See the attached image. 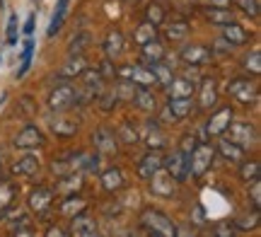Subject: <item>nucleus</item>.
<instances>
[{"instance_id": "1", "label": "nucleus", "mask_w": 261, "mask_h": 237, "mask_svg": "<svg viewBox=\"0 0 261 237\" xmlns=\"http://www.w3.org/2000/svg\"><path fill=\"white\" fill-rule=\"evenodd\" d=\"M215 157V148L208 143H196V148L189 152V174L194 177H203L205 172L211 170Z\"/></svg>"}, {"instance_id": "2", "label": "nucleus", "mask_w": 261, "mask_h": 237, "mask_svg": "<svg viewBox=\"0 0 261 237\" xmlns=\"http://www.w3.org/2000/svg\"><path fill=\"white\" fill-rule=\"evenodd\" d=\"M140 220H143V225H145L152 235H158V237H174V232H177V225H174L165 213H160V210L148 208L140 216Z\"/></svg>"}, {"instance_id": "3", "label": "nucleus", "mask_w": 261, "mask_h": 237, "mask_svg": "<svg viewBox=\"0 0 261 237\" xmlns=\"http://www.w3.org/2000/svg\"><path fill=\"white\" fill-rule=\"evenodd\" d=\"M225 133H227V141L230 143H237V145H252V143H256V128H254L249 121H230V126L225 128Z\"/></svg>"}, {"instance_id": "4", "label": "nucleus", "mask_w": 261, "mask_h": 237, "mask_svg": "<svg viewBox=\"0 0 261 237\" xmlns=\"http://www.w3.org/2000/svg\"><path fill=\"white\" fill-rule=\"evenodd\" d=\"M162 167H167V174L174 181H187V177H189V152L174 150L169 157H165Z\"/></svg>"}, {"instance_id": "5", "label": "nucleus", "mask_w": 261, "mask_h": 237, "mask_svg": "<svg viewBox=\"0 0 261 237\" xmlns=\"http://www.w3.org/2000/svg\"><path fill=\"white\" fill-rule=\"evenodd\" d=\"M227 92H230L237 102H242V104H252V102H256V97H259L256 85H254L252 80H247V77H237V80H232L230 87H227Z\"/></svg>"}, {"instance_id": "6", "label": "nucleus", "mask_w": 261, "mask_h": 237, "mask_svg": "<svg viewBox=\"0 0 261 237\" xmlns=\"http://www.w3.org/2000/svg\"><path fill=\"white\" fill-rule=\"evenodd\" d=\"M77 102V92H75V87L70 85H58L51 97H48V107L51 109H56V112H63L68 107H73Z\"/></svg>"}, {"instance_id": "7", "label": "nucleus", "mask_w": 261, "mask_h": 237, "mask_svg": "<svg viewBox=\"0 0 261 237\" xmlns=\"http://www.w3.org/2000/svg\"><path fill=\"white\" fill-rule=\"evenodd\" d=\"M92 143L99 155H116V133H112L109 128H99L92 136Z\"/></svg>"}, {"instance_id": "8", "label": "nucleus", "mask_w": 261, "mask_h": 237, "mask_svg": "<svg viewBox=\"0 0 261 237\" xmlns=\"http://www.w3.org/2000/svg\"><path fill=\"white\" fill-rule=\"evenodd\" d=\"M162 162H165L162 152H160V150H150L148 155L140 160V165H138V177H140V179H150V177H152L158 170H162Z\"/></svg>"}, {"instance_id": "9", "label": "nucleus", "mask_w": 261, "mask_h": 237, "mask_svg": "<svg viewBox=\"0 0 261 237\" xmlns=\"http://www.w3.org/2000/svg\"><path fill=\"white\" fill-rule=\"evenodd\" d=\"M15 145L22 148V150H29V148H41V145H44V133L39 131L37 126H27L19 136H15Z\"/></svg>"}, {"instance_id": "10", "label": "nucleus", "mask_w": 261, "mask_h": 237, "mask_svg": "<svg viewBox=\"0 0 261 237\" xmlns=\"http://www.w3.org/2000/svg\"><path fill=\"white\" fill-rule=\"evenodd\" d=\"M123 77L130 80L133 85H140V87H148L155 83V77H152V70L145 66H128L123 68Z\"/></svg>"}, {"instance_id": "11", "label": "nucleus", "mask_w": 261, "mask_h": 237, "mask_svg": "<svg viewBox=\"0 0 261 237\" xmlns=\"http://www.w3.org/2000/svg\"><path fill=\"white\" fill-rule=\"evenodd\" d=\"M230 121H232V109H230V107H223L220 112H215V114L211 116L208 133H211V136H220V133H225V128L230 126Z\"/></svg>"}, {"instance_id": "12", "label": "nucleus", "mask_w": 261, "mask_h": 237, "mask_svg": "<svg viewBox=\"0 0 261 237\" xmlns=\"http://www.w3.org/2000/svg\"><path fill=\"white\" fill-rule=\"evenodd\" d=\"M191 109H194V97H174L167 102V114H172L169 119H187Z\"/></svg>"}, {"instance_id": "13", "label": "nucleus", "mask_w": 261, "mask_h": 237, "mask_svg": "<svg viewBox=\"0 0 261 237\" xmlns=\"http://www.w3.org/2000/svg\"><path fill=\"white\" fill-rule=\"evenodd\" d=\"M51 201H54V194L48 189H44V187H39V189H34L29 194V208L34 213H46Z\"/></svg>"}, {"instance_id": "14", "label": "nucleus", "mask_w": 261, "mask_h": 237, "mask_svg": "<svg viewBox=\"0 0 261 237\" xmlns=\"http://www.w3.org/2000/svg\"><path fill=\"white\" fill-rule=\"evenodd\" d=\"M181 58H184L187 63H191V66H203V63H208V61L213 58V54H211L205 46L191 44V46H187L181 51Z\"/></svg>"}, {"instance_id": "15", "label": "nucleus", "mask_w": 261, "mask_h": 237, "mask_svg": "<svg viewBox=\"0 0 261 237\" xmlns=\"http://www.w3.org/2000/svg\"><path fill=\"white\" fill-rule=\"evenodd\" d=\"M150 179H152V194H158V196H172L174 194V179L167 172L158 170Z\"/></svg>"}, {"instance_id": "16", "label": "nucleus", "mask_w": 261, "mask_h": 237, "mask_svg": "<svg viewBox=\"0 0 261 237\" xmlns=\"http://www.w3.org/2000/svg\"><path fill=\"white\" fill-rule=\"evenodd\" d=\"M85 70H87V61L83 58V54H75V56L68 58V63L61 68L58 75L63 77V80H68V77H80Z\"/></svg>"}, {"instance_id": "17", "label": "nucleus", "mask_w": 261, "mask_h": 237, "mask_svg": "<svg viewBox=\"0 0 261 237\" xmlns=\"http://www.w3.org/2000/svg\"><path fill=\"white\" fill-rule=\"evenodd\" d=\"M223 39L230 46H242V44L249 41V34H247V29L240 27L237 22H230V24H225V29H223Z\"/></svg>"}, {"instance_id": "18", "label": "nucleus", "mask_w": 261, "mask_h": 237, "mask_svg": "<svg viewBox=\"0 0 261 237\" xmlns=\"http://www.w3.org/2000/svg\"><path fill=\"white\" fill-rule=\"evenodd\" d=\"M145 143L150 145V150H160V148L167 145V138H165V133H162L158 121H148V126H145Z\"/></svg>"}, {"instance_id": "19", "label": "nucleus", "mask_w": 261, "mask_h": 237, "mask_svg": "<svg viewBox=\"0 0 261 237\" xmlns=\"http://www.w3.org/2000/svg\"><path fill=\"white\" fill-rule=\"evenodd\" d=\"M169 99L174 97H194V83L189 77H172L169 83Z\"/></svg>"}, {"instance_id": "20", "label": "nucleus", "mask_w": 261, "mask_h": 237, "mask_svg": "<svg viewBox=\"0 0 261 237\" xmlns=\"http://www.w3.org/2000/svg\"><path fill=\"white\" fill-rule=\"evenodd\" d=\"M104 51H107V58H109V61H114V58L121 56V51H123V34L119 32V29L109 32V37H107V41H104Z\"/></svg>"}, {"instance_id": "21", "label": "nucleus", "mask_w": 261, "mask_h": 237, "mask_svg": "<svg viewBox=\"0 0 261 237\" xmlns=\"http://www.w3.org/2000/svg\"><path fill=\"white\" fill-rule=\"evenodd\" d=\"M218 150H220V155H223L227 162H242L244 148L242 145H237V143H230L227 138H225V141L218 143Z\"/></svg>"}, {"instance_id": "22", "label": "nucleus", "mask_w": 261, "mask_h": 237, "mask_svg": "<svg viewBox=\"0 0 261 237\" xmlns=\"http://www.w3.org/2000/svg\"><path fill=\"white\" fill-rule=\"evenodd\" d=\"M140 48H143V61H145V63H160V61L165 58V46L160 44L158 39L143 44Z\"/></svg>"}, {"instance_id": "23", "label": "nucleus", "mask_w": 261, "mask_h": 237, "mask_svg": "<svg viewBox=\"0 0 261 237\" xmlns=\"http://www.w3.org/2000/svg\"><path fill=\"white\" fill-rule=\"evenodd\" d=\"M102 187L107 191H116L123 187V174L119 167H109V170H104L102 174Z\"/></svg>"}, {"instance_id": "24", "label": "nucleus", "mask_w": 261, "mask_h": 237, "mask_svg": "<svg viewBox=\"0 0 261 237\" xmlns=\"http://www.w3.org/2000/svg\"><path fill=\"white\" fill-rule=\"evenodd\" d=\"M155 39H158V29H155V24H150V22H143V24L133 32V41H136L138 46L148 44V41H155Z\"/></svg>"}, {"instance_id": "25", "label": "nucleus", "mask_w": 261, "mask_h": 237, "mask_svg": "<svg viewBox=\"0 0 261 237\" xmlns=\"http://www.w3.org/2000/svg\"><path fill=\"white\" fill-rule=\"evenodd\" d=\"M215 99H218L215 83L213 80H203V85H201V102H198V107H201V109H211V107L215 104Z\"/></svg>"}, {"instance_id": "26", "label": "nucleus", "mask_w": 261, "mask_h": 237, "mask_svg": "<svg viewBox=\"0 0 261 237\" xmlns=\"http://www.w3.org/2000/svg\"><path fill=\"white\" fill-rule=\"evenodd\" d=\"M39 170V162L34 155H24L22 160L15 162V167H12V172L15 174H22V177H29V174H37Z\"/></svg>"}, {"instance_id": "27", "label": "nucleus", "mask_w": 261, "mask_h": 237, "mask_svg": "<svg viewBox=\"0 0 261 237\" xmlns=\"http://www.w3.org/2000/svg\"><path fill=\"white\" fill-rule=\"evenodd\" d=\"M205 17L211 19V22H215V24H230V22H234L232 17V10L230 8H208L205 10Z\"/></svg>"}, {"instance_id": "28", "label": "nucleus", "mask_w": 261, "mask_h": 237, "mask_svg": "<svg viewBox=\"0 0 261 237\" xmlns=\"http://www.w3.org/2000/svg\"><path fill=\"white\" fill-rule=\"evenodd\" d=\"M85 208H87V201L80 199V196H70V199L63 201V206H61V210H63L65 216H80V213H85Z\"/></svg>"}, {"instance_id": "29", "label": "nucleus", "mask_w": 261, "mask_h": 237, "mask_svg": "<svg viewBox=\"0 0 261 237\" xmlns=\"http://www.w3.org/2000/svg\"><path fill=\"white\" fill-rule=\"evenodd\" d=\"M65 10H68V0H58V8L54 12V19H51V24H48V37H56V32L63 27V19H65Z\"/></svg>"}, {"instance_id": "30", "label": "nucleus", "mask_w": 261, "mask_h": 237, "mask_svg": "<svg viewBox=\"0 0 261 237\" xmlns=\"http://www.w3.org/2000/svg\"><path fill=\"white\" fill-rule=\"evenodd\" d=\"M150 70H152V77H155V83H160V85H165L167 87L169 83H172V68L169 66H165V63H162V61H160V63H150Z\"/></svg>"}, {"instance_id": "31", "label": "nucleus", "mask_w": 261, "mask_h": 237, "mask_svg": "<svg viewBox=\"0 0 261 237\" xmlns=\"http://www.w3.org/2000/svg\"><path fill=\"white\" fill-rule=\"evenodd\" d=\"M133 102H136V107H138V109H143V112H152V109H155V97L150 95L145 87H138V90H136Z\"/></svg>"}, {"instance_id": "32", "label": "nucleus", "mask_w": 261, "mask_h": 237, "mask_svg": "<svg viewBox=\"0 0 261 237\" xmlns=\"http://www.w3.org/2000/svg\"><path fill=\"white\" fill-rule=\"evenodd\" d=\"M259 162L256 160H249V162H242V167H240V177H242L244 181H256L259 179Z\"/></svg>"}, {"instance_id": "33", "label": "nucleus", "mask_w": 261, "mask_h": 237, "mask_svg": "<svg viewBox=\"0 0 261 237\" xmlns=\"http://www.w3.org/2000/svg\"><path fill=\"white\" fill-rule=\"evenodd\" d=\"M87 230H97V225H94V218L85 216V213L75 216V218H73V232L83 235V232H87Z\"/></svg>"}, {"instance_id": "34", "label": "nucleus", "mask_w": 261, "mask_h": 237, "mask_svg": "<svg viewBox=\"0 0 261 237\" xmlns=\"http://www.w3.org/2000/svg\"><path fill=\"white\" fill-rule=\"evenodd\" d=\"M133 95H136V85H133L130 80H126V77H123L121 83L116 85L114 97H119V99H130V102H133Z\"/></svg>"}, {"instance_id": "35", "label": "nucleus", "mask_w": 261, "mask_h": 237, "mask_svg": "<svg viewBox=\"0 0 261 237\" xmlns=\"http://www.w3.org/2000/svg\"><path fill=\"white\" fill-rule=\"evenodd\" d=\"M116 136H119L121 143H126V145L138 143V131H136V128H130V123H121V126H119V131H116Z\"/></svg>"}, {"instance_id": "36", "label": "nucleus", "mask_w": 261, "mask_h": 237, "mask_svg": "<svg viewBox=\"0 0 261 237\" xmlns=\"http://www.w3.org/2000/svg\"><path fill=\"white\" fill-rule=\"evenodd\" d=\"M244 68L252 73V75H261V58H259V51H252V54H247L244 56Z\"/></svg>"}, {"instance_id": "37", "label": "nucleus", "mask_w": 261, "mask_h": 237, "mask_svg": "<svg viewBox=\"0 0 261 237\" xmlns=\"http://www.w3.org/2000/svg\"><path fill=\"white\" fill-rule=\"evenodd\" d=\"M51 128L56 131V136H73L75 123L73 121H63V116H58L56 121H51Z\"/></svg>"}, {"instance_id": "38", "label": "nucleus", "mask_w": 261, "mask_h": 237, "mask_svg": "<svg viewBox=\"0 0 261 237\" xmlns=\"http://www.w3.org/2000/svg\"><path fill=\"white\" fill-rule=\"evenodd\" d=\"M167 37L169 39H187L189 37V24L187 22H172L167 27Z\"/></svg>"}, {"instance_id": "39", "label": "nucleus", "mask_w": 261, "mask_h": 237, "mask_svg": "<svg viewBox=\"0 0 261 237\" xmlns=\"http://www.w3.org/2000/svg\"><path fill=\"white\" fill-rule=\"evenodd\" d=\"M32 56H34V41H32V39H27V44H24V54H22V66H19V70H17L19 77L27 73L29 63H32Z\"/></svg>"}, {"instance_id": "40", "label": "nucleus", "mask_w": 261, "mask_h": 237, "mask_svg": "<svg viewBox=\"0 0 261 237\" xmlns=\"http://www.w3.org/2000/svg\"><path fill=\"white\" fill-rule=\"evenodd\" d=\"M145 19H148L150 24H160V22L165 19V10L160 8L158 3H152V5H148V10H145Z\"/></svg>"}, {"instance_id": "41", "label": "nucleus", "mask_w": 261, "mask_h": 237, "mask_svg": "<svg viewBox=\"0 0 261 237\" xmlns=\"http://www.w3.org/2000/svg\"><path fill=\"white\" fill-rule=\"evenodd\" d=\"M237 5H240L249 17H259V0H237Z\"/></svg>"}, {"instance_id": "42", "label": "nucleus", "mask_w": 261, "mask_h": 237, "mask_svg": "<svg viewBox=\"0 0 261 237\" xmlns=\"http://www.w3.org/2000/svg\"><path fill=\"white\" fill-rule=\"evenodd\" d=\"M87 44H90V37H87V34H77V37H75V41L70 44V48H68V51H70V54H75V51H77V54H80V51H83V48L87 46Z\"/></svg>"}, {"instance_id": "43", "label": "nucleus", "mask_w": 261, "mask_h": 237, "mask_svg": "<svg viewBox=\"0 0 261 237\" xmlns=\"http://www.w3.org/2000/svg\"><path fill=\"white\" fill-rule=\"evenodd\" d=\"M256 223H259V210H254L252 218H240L237 220V228L249 230V228H256Z\"/></svg>"}, {"instance_id": "44", "label": "nucleus", "mask_w": 261, "mask_h": 237, "mask_svg": "<svg viewBox=\"0 0 261 237\" xmlns=\"http://www.w3.org/2000/svg\"><path fill=\"white\" fill-rule=\"evenodd\" d=\"M252 203H254V210H259V206H261V184H259V179L252 184Z\"/></svg>"}, {"instance_id": "45", "label": "nucleus", "mask_w": 261, "mask_h": 237, "mask_svg": "<svg viewBox=\"0 0 261 237\" xmlns=\"http://www.w3.org/2000/svg\"><path fill=\"white\" fill-rule=\"evenodd\" d=\"M8 44H17V17H10V24H8Z\"/></svg>"}, {"instance_id": "46", "label": "nucleus", "mask_w": 261, "mask_h": 237, "mask_svg": "<svg viewBox=\"0 0 261 237\" xmlns=\"http://www.w3.org/2000/svg\"><path fill=\"white\" fill-rule=\"evenodd\" d=\"M114 73H116V70H114L112 61L107 58V61H104V63H102V68H99V75H102L104 80H109V77H114Z\"/></svg>"}, {"instance_id": "47", "label": "nucleus", "mask_w": 261, "mask_h": 237, "mask_svg": "<svg viewBox=\"0 0 261 237\" xmlns=\"http://www.w3.org/2000/svg\"><path fill=\"white\" fill-rule=\"evenodd\" d=\"M114 102H116V99H114V95H109V92H102V95H99V104H102V109H112Z\"/></svg>"}, {"instance_id": "48", "label": "nucleus", "mask_w": 261, "mask_h": 237, "mask_svg": "<svg viewBox=\"0 0 261 237\" xmlns=\"http://www.w3.org/2000/svg\"><path fill=\"white\" fill-rule=\"evenodd\" d=\"M196 148V138L194 136H187V138H184V141H181V148H179V150H184V152H191Z\"/></svg>"}, {"instance_id": "49", "label": "nucleus", "mask_w": 261, "mask_h": 237, "mask_svg": "<svg viewBox=\"0 0 261 237\" xmlns=\"http://www.w3.org/2000/svg\"><path fill=\"white\" fill-rule=\"evenodd\" d=\"M208 8H230V0H203Z\"/></svg>"}, {"instance_id": "50", "label": "nucleus", "mask_w": 261, "mask_h": 237, "mask_svg": "<svg viewBox=\"0 0 261 237\" xmlns=\"http://www.w3.org/2000/svg\"><path fill=\"white\" fill-rule=\"evenodd\" d=\"M46 237H70V235H68V232H63L61 228H48Z\"/></svg>"}, {"instance_id": "51", "label": "nucleus", "mask_w": 261, "mask_h": 237, "mask_svg": "<svg viewBox=\"0 0 261 237\" xmlns=\"http://www.w3.org/2000/svg\"><path fill=\"white\" fill-rule=\"evenodd\" d=\"M174 237H198L194 232V230H189V228H181V230H177V232H174Z\"/></svg>"}, {"instance_id": "52", "label": "nucleus", "mask_w": 261, "mask_h": 237, "mask_svg": "<svg viewBox=\"0 0 261 237\" xmlns=\"http://www.w3.org/2000/svg\"><path fill=\"white\" fill-rule=\"evenodd\" d=\"M215 237H234V232L230 228H218L215 230Z\"/></svg>"}, {"instance_id": "53", "label": "nucleus", "mask_w": 261, "mask_h": 237, "mask_svg": "<svg viewBox=\"0 0 261 237\" xmlns=\"http://www.w3.org/2000/svg\"><path fill=\"white\" fill-rule=\"evenodd\" d=\"M32 32H34V15H32V17L27 19V24H24V34H27V37H32Z\"/></svg>"}, {"instance_id": "54", "label": "nucleus", "mask_w": 261, "mask_h": 237, "mask_svg": "<svg viewBox=\"0 0 261 237\" xmlns=\"http://www.w3.org/2000/svg\"><path fill=\"white\" fill-rule=\"evenodd\" d=\"M15 237H34V235H32V230L29 228H19L17 232H15Z\"/></svg>"}, {"instance_id": "55", "label": "nucleus", "mask_w": 261, "mask_h": 237, "mask_svg": "<svg viewBox=\"0 0 261 237\" xmlns=\"http://www.w3.org/2000/svg\"><path fill=\"white\" fill-rule=\"evenodd\" d=\"M80 237H102V235H99L97 230H87V232H83V235H80Z\"/></svg>"}, {"instance_id": "56", "label": "nucleus", "mask_w": 261, "mask_h": 237, "mask_svg": "<svg viewBox=\"0 0 261 237\" xmlns=\"http://www.w3.org/2000/svg\"><path fill=\"white\" fill-rule=\"evenodd\" d=\"M123 3H138V0H123Z\"/></svg>"}, {"instance_id": "57", "label": "nucleus", "mask_w": 261, "mask_h": 237, "mask_svg": "<svg viewBox=\"0 0 261 237\" xmlns=\"http://www.w3.org/2000/svg\"><path fill=\"white\" fill-rule=\"evenodd\" d=\"M0 179H3V167H0Z\"/></svg>"}, {"instance_id": "58", "label": "nucleus", "mask_w": 261, "mask_h": 237, "mask_svg": "<svg viewBox=\"0 0 261 237\" xmlns=\"http://www.w3.org/2000/svg\"><path fill=\"white\" fill-rule=\"evenodd\" d=\"M130 237H140V235H130Z\"/></svg>"}, {"instance_id": "59", "label": "nucleus", "mask_w": 261, "mask_h": 237, "mask_svg": "<svg viewBox=\"0 0 261 237\" xmlns=\"http://www.w3.org/2000/svg\"><path fill=\"white\" fill-rule=\"evenodd\" d=\"M150 237H158V235H150Z\"/></svg>"}]
</instances>
